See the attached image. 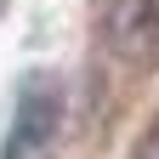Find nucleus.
I'll return each mask as SVG.
<instances>
[{
    "label": "nucleus",
    "instance_id": "1",
    "mask_svg": "<svg viewBox=\"0 0 159 159\" xmlns=\"http://www.w3.org/2000/svg\"><path fill=\"white\" fill-rule=\"evenodd\" d=\"M57 119H63V91L57 80H29L17 91V108H11V125H6V159H34L51 148L57 136Z\"/></svg>",
    "mask_w": 159,
    "mask_h": 159
},
{
    "label": "nucleus",
    "instance_id": "2",
    "mask_svg": "<svg viewBox=\"0 0 159 159\" xmlns=\"http://www.w3.org/2000/svg\"><path fill=\"white\" fill-rule=\"evenodd\" d=\"M102 34L119 57H148L159 40V0H102Z\"/></svg>",
    "mask_w": 159,
    "mask_h": 159
},
{
    "label": "nucleus",
    "instance_id": "3",
    "mask_svg": "<svg viewBox=\"0 0 159 159\" xmlns=\"http://www.w3.org/2000/svg\"><path fill=\"white\" fill-rule=\"evenodd\" d=\"M131 159H159V119H153V125L142 131V142L131 148Z\"/></svg>",
    "mask_w": 159,
    "mask_h": 159
}]
</instances>
